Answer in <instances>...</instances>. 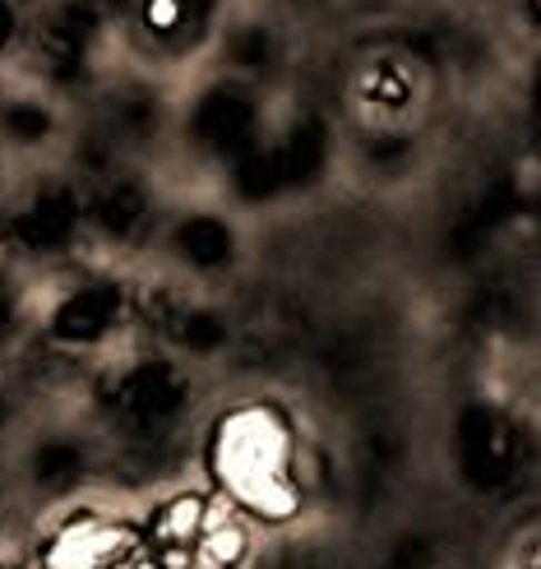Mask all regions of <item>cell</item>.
<instances>
[{"label": "cell", "mask_w": 541, "mask_h": 569, "mask_svg": "<svg viewBox=\"0 0 541 569\" xmlns=\"http://www.w3.org/2000/svg\"><path fill=\"white\" fill-rule=\"evenodd\" d=\"M10 130L19 134V139H38V134H47V111H38V107H10Z\"/></svg>", "instance_id": "16"}, {"label": "cell", "mask_w": 541, "mask_h": 569, "mask_svg": "<svg viewBox=\"0 0 541 569\" xmlns=\"http://www.w3.org/2000/svg\"><path fill=\"white\" fill-rule=\"evenodd\" d=\"M130 569H162V565H158V560H153V556H144V560H134V565H130Z\"/></svg>", "instance_id": "18"}, {"label": "cell", "mask_w": 541, "mask_h": 569, "mask_svg": "<svg viewBox=\"0 0 541 569\" xmlns=\"http://www.w3.org/2000/svg\"><path fill=\"white\" fill-rule=\"evenodd\" d=\"M117 310H121V292L111 288H83L74 292L61 310H56V338H66V343H89V338L107 333V325L117 320Z\"/></svg>", "instance_id": "6"}, {"label": "cell", "mask_w": 541, "mask_h": 569, "mask_svg": "<svg viewBox=\"0 0 541 569\" xmlns=\"http://www.w3.org/2000/svg\"><path fill=\"white\" fill-rule=\"evenodd\" d=\"M463 459H468V472L477 481H500L514 463V431L487 408H477L463 417Z\"/></svg>", "instance_id": "4"}, {"label": "cell", "mask_w": 541, "mask_h": 569, "mask_svg": "<svg viewBox=\"0 0 541 569\" xmlns=\"http://www.w3.org/2000/svg\"><path fill=\"white\" fill-rule=\"evenodd\" d=\"M181 250L190 254L194 264H222L227 254H232V237H227V227L218 218H190L181 227Z\"/></svg>", "instance_id": "10"}, {"label": "cell", "mask_w": 541, "mask_h": 569, "mask_svg": "<svg viewBox=\"0 0 541 569\" xmlns=\"http://www.w3.org/2000/svg\"><path fill=\"white\" fill-rule=\"evenodd\" d=\"M209 528V505L204 496H177V500H167L153 523H149V537H153V547H194L199 537H204Z\"/></svg>", "instance_id": "9"}, {"label": "cell", "mask_w": 541, "mask_h": 569, "mask_svg": "<svg viewBox=\"0 0 541 569\" xmlns=\"http://www.w3.org/2000/svg\"><path fill=\"white\" fill-rule=\"evenodd\" d=\"M250 130H254V107L232 93V89H218L199 102L194 111V134L199 144H209L213 153H237L250 144Z\"/></svg>", "instance_id": "5"}, {"label": "cell", "mask_w": 541, "mask_h": 569, "mask_svg": "<svg viewBox=\"0 0 541 569\" xmlns=\"http://www.w3.org/2000/svg\"><path fill=\"white\" fill-rule=\"evenodd\" d=\"M190 560L194 569H232L246 560V537L241 528H218V532H204L199 542L190 547Z\"/></svg>", "instance_id": "12"}, {"label": "cell", "mask_w": 541, "mask_h": 569, "mask_svg": "<svg viewBox=\"0 0 541 569\" xmlns=\"http://www.w3.org/2000/svg\"><path fill=\"white\" fill-rule=\"evenodd\" d=\"M10 38H14V14H10L6 0H0V47H6Z\"/></svg>", "instance_id": "17"}, {"label": "cell", "mask_w": 541, "mask_h": 569, "mask_svg": "<svg viewBox=\"0 0 541 569\" xmlns=\"http://www.w3.org/2000/svg\"><path fill=\"white\" fill-rule=\"evenodd\" d=\"M324 149H329V139H324V126L315 121H305L297 126L288 139H282V149L269 153L273 158V172H278V186H301L310 181L324 167Z\"/></svg>", "instance_id": "8"}, {"label": "cell", "mask_w": 541, "mask_h": 569, "mask_svg": "<svg viewBox=\"0 0 541 569\" xmlns=\"http://www.w3.org/2000/svg\"><path fill=\"white\" fill-rule=\"evenodd\" d=\"M181 338H186L194 352H209V348L222 343V320H218V316H190V320L181 325Z\"/></svg>", "instance_id": "15"}, {"label": "cell", "mask_w": 541, "mask_h": 569, "mask_svg": "<svg viewBox=\"0 0 541 569\" xmlns=\"http://www.w3.org/2000/svg\"><path fill=\"white\" fill-rule=\"evenodd\" d=\"M74 218H79V204L70 190H42L38 204L19 218V241L33 250H51L74 232Z\"/></svg>", "instance_id": "7"}, {"label": "cell", "mask_w": 541, "mask_h": 569, "mask_svg": "<svg viewBox=\"0 0 541 569\" xmlns=\"http://www.w3.org/2000/svg\"><path fill=\"white\" fill-rule=\"evenodd\" d=\"M139 551V532L126 523H102V519H74L51 537L42 551L47 569H111Z\"/></svg>", "instance_id": "2"}, {"label": "cell", "mask_w": 541, "mask_h": 569, "mask_svg": "<svg viewBox=\"0 0 541 569\" xmlns=\"http://www.w3.org/2000/svg\"><path fill=\"white\" fill-rule=\"evenodd\" d=\"M144 213H149V204H144V194H139L134 186H117V190H111L102 204H98V218H102V227H107L111 237H130V232H139Z\"/></svg>", "instance_id": "11"}, {"label": "cell", "mask_w": 541, "mask_h": 569, "mask_svg": "<svg viewBox=\"0 0 541 569\" xmlns=\"http://www.w3.org/2000/svg\"><path fill=\"white\" fill-rule=\"evenodd\" d=\"M186 398V380L172 371V366H139V371L117 389V403L126 408V417L139 426V431H153V426H162L167 417H172L181 408Z\"/></svg>", "instance_id": "3"}, {"label": "cell", "mask_w": 541, "mask_h": 569, "mask_svg": "<svg viewBox=\"0 0 541 569\" xmlns=\"http://www.w3.org/2000/svg\"><path fill=\"white\" fill-rule=\"evenodd\" d=\"M74 468H79V453L70 445H47L38 453V477L47 481V487H56V481H70Z\"/></svg>", "instance_id": "14"}, {"label": "cell", "mask_w": 541, "mask_h": 569, "mask_svg": "<svg viewBox=\"0 0 541 569\" xmlns=\"http://www.w3.org/2000/svg\"><path fill=\"white\" fill-rule=\"evenodd\" d=\"M237 186L246 199H260V194H273L278 190V172H273V158L269 153H246L237 162Z\"/></svg>", "instance_id": "13"}, {"label": "cell", "mask_w": 541, "mask_h": 569, "mask_svg": "<svg viewBox=\"0 0 541 569\" xmlns=\"http://www.w3.org/2000/svg\"><path fill=\"white\" fill-rule=\"evenodd\" d=\"M282 445L288 436H282L278 417L241 412L222 426V445L213 449V459H222L227 487H237L246 505H260L264 515L273 496L282 500V509L297 505V491H288V477H282Z\"/></svg>", "instance_id": "1"}]
</instances>
